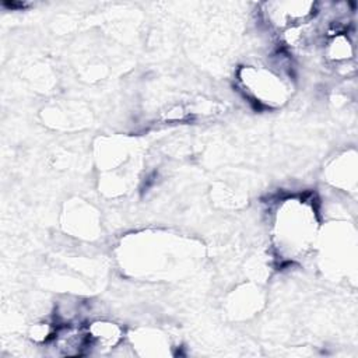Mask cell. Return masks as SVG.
<instances>
[{"label": "cell", "mask_w": 358, "mask_h": 358, "mask_svg": "<svg viewBox=\"0 0 358 358\" xmlns=\"http://www.w3.org/2000/svg\"><path fill=\"white\" fill-rule=\"evenodd\" d=\"M317 13L312 1H268L263 4V14L270 25L285 31L310 22Z\"/></svg>", "instance_id": "3"}, {"label": "cell", "mask_w": 358, "mask_h": 358, "mask_svg": "<svg viewBox=\"0 0 358 358\" xmlns=\"http://www.w3.org/2000/svg\"><path fill=\"white\" fill-rule=\"evenodd\" d=\"M239 83L245 94L263 106H280L291 92L289 83L270 67L245 66L239 70Z\"/></svg>", "instance_id": "2"}, {"label": "cell", "mask_w": 358, "mask_h": 358, "mask_svg": "<svg viewBox=\"0 0 358 358\" xmlns=\"http://www.w3.org/2000/svg\"><path fill=\"white\" fill-rule=\"evenodd\" d=\"M317 229V214L310 200L288 197L278 203L273 218V242L281 259L305 256L316 242Z\"/></svg>", "instance_id": "1"}, {"label": "cell", "mask_w": 358, "mask_h": 358, "mask_svg": "<svg viewBox=\"0 0 358 358\" xmlns=\"http://www.w3.org/2000/svg\"><path fill=\"white\" fill-rule=\"evenodd\" d=\"M326 57L337 64H345L354 56V45L350 41L347 31H334L326 42Z\"/></svg>", "instance_id": "5"}, {"label": "cell", "mask_w": 358, "mask_h": 358, "mask_svg": "<svg viewBox=\"0 0 358 358\" xmlns=\"http://www.w3.org/2000/svg\"><path fill=\"white\" fill-rule=\"evenodd\" d=\"M88 350L116 347L123 338V330L119 324L108 320H96L85 327Z\"/></svg>", "instance_id": "4"}]
</instances>
